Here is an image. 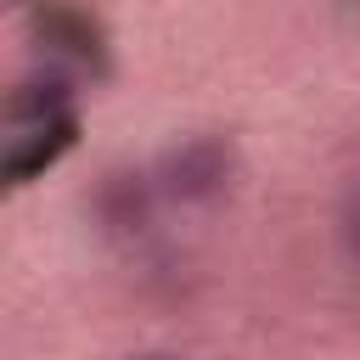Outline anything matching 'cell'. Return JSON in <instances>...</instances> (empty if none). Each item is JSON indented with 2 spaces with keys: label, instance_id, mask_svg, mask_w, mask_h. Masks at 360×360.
Returning a JSON list of instances; mask_svg holds the SVG:
<instances>
[{
  "label": "cell",
  "instance_id": "1",
  "mask_svg": "<svg viewBox=\"0 0 360 360\" xmlns=\"http://www.w3.org/2000/svg\"><path fill=\"white\" fill-rule=\"evenodd\" d=\"M236 180V146L225 135H186L174 141L158 169H152V186L158 197L169 202H186V208H202V202H219Z\"/></svg>",
  "mask_w": 360,
  "mask_h": 360
},
{
  "label": "cell",
  "instance_id": "2",
  "mask_svg": "<svg viewBox=\"0 0 360 360\" xmlns=\"http://www.w3.org/2000/svg\"><path fill=\"white\" fill-rule=\"evenodd\" d=\"M152 191L141 174H107L101 191H96V214L107 231H141L146 225V208H152Z\"/></svg>",
  "mask_w": 360,
  "mask_h": 360
},
{
  "label": "cell",
  "instance_id": "3",
  "mask_svg": "<svg viewBox=\"0 0 360 360\" xmlns=\"http://www.w3.org/2000/svg\"><path fill=\"white\" fill-rule=\"evenodd\" d=\"M343 242H349V253L360 259V191H354L349 208H343Z\"/></svg>",
  "mask_w": 360,
  "mask_h": 360
},
{
  "label": "cell",
  "instance_id": "4",
  "mask_svg": "<svg viewBox=\"0 0 360 360\" xmlns=\"http://www.w3.org/2000/svg\"><path fill=\"white\" fill-rule=\"evenodd\" d=\"M6 6H22V0H6Z\"/></svg>",
  "mask_w": 360,
  "mask_h": 360
}]
</instances>
